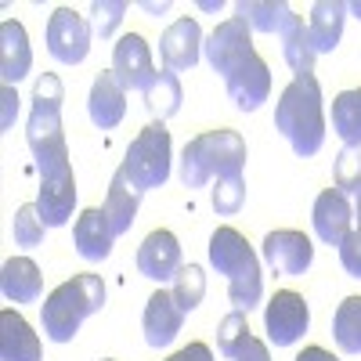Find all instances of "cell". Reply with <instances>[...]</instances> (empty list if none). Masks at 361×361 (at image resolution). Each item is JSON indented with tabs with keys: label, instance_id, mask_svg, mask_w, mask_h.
<instances>
[{
	"label": "cell",
	"instance_id": "1",
	"mask_svg": "<svg viewBox=\"0 0 361 361\" xmlns=\"http://www.w3.org/2000/svg\"><path fill=\"white\" fill-rule=\"evenodd\" d=\"M62 102H66L62 80H58L54 73H44L37 80L33 112H29V127H25V141H29V152H33V159H37L40 180L73 170L69 166L66 130H62Z\"/></svg>",
	"mask_w": 361,
	"mask_h": 361
},
{
	"label": "cell",
	"instance_id": "2",
	"mask_svg": "<svg viewBox=\"0 0 361 361\" xmlns=\"http://www.w3.org/2000/svg\"><path fill=\"white\" fill-rule=\"evenodd\" d=\"M275 127L293 145L296 156H314L325 145V109H322V83L314 73H293L289 87L279 94Z\"/></svg>",
	"mask_w": 361,
	"mask_h": 361
},
{
	"label": "cell",
	"instance_id": "3",
	"mask_svg": "<svg viewBox=\"0 0 361 361\" xmlns=\"http://www.w3.org/2000/svg\"><path fill=\"white\" fill-rule=\"evenodd\" d=\"M209 264L228 279V296H231L235 311L250 314L253 307H260L264 275H260V260L250 250L243 231L224 224V228H217L214 235H209Z\"/></svg>",
	"mask_w": 361,
	"mask_h": 361
},
{
	"label": "cell",
	"instance_id": "4",
	"mask_svg": "<svg viewBox=\"0 0 361 361\" xmlns=\"http://www.w3.org/2000/svg\"><path fill=\"white\" fill-rule=\"evenodd\" d=\"M246 166V141L243 134H235L228 127L221 130H206L185 145L180 156V185L185 188H202L209 180H224V177H243Z\"/></svg>",
	"mask_w": 361,
	"mask_h": 361
},
{
	"label": "cell",
	"instance_id": "5",
	"mask_svg": "<svg viewBox=\"0 0 361 361\" xmlns=\"http://www.w3.org/2000/svg\"><path fill=\"white\" fill-rule=\"evenodd\" d=\"M105 307V282L98 275H76L44 300V333L54 343H69L87 314Z\"/></svg>",
	"mask_w": 361,
	"mask_h": 361
},
{
	"label": "cell",
	"instance_id": "6",
	"mask_svg": "<svg viewBox=\"0 0 361 361\" xmlns=\"http://www.w3.org/2000/svg\"><path fill=\"white\" fill-rule=\"evenodd\" d=\"M119 170L134 180V188L141 195L166 185V177H170V130L163 123H148L130 141L127 159L119 163Z\"/></svg>",
	"mask_w": 361,
	"mask_h": 361
},
{
	"label": "cell",
	"instance_id": "7",
	"mask_svg": "<svg viewBox=\"0 0 361 361\" xmlns=\"http://www.w3.org/2000/svg\"><path fill=\"white\" fill-rule=\"evenodd\" d=\"M90 40H94V29L83 15H76L73 8H58L47 22V51L54 62L62 66H80L87 51H90Z\"/></svg>",
	"mask_w": 361,
	"mask_h": 361
},
{
	"label": "cell",
	"instance_id": "8",
	"mask_svg": "<svg viewBox=\"0 0 361 361\" xmlns=\"http://www.w3.org/2000/svg\"><path fill=\"white\" fill-rule=\"evenodd\" d=\"M311 325V311H307V300L293 293V289H282L271 296V304L264 307V329H267V340L275 347H293L300 336L307 333Z\"/></svg>",
	"mask_w": 361,
	"mask_h": 361
},
{
	"label": "cell",
	"instance_id": "9",
	"mask_svg": "<svg viewBox=\"0 0 361 361\" xmlns=\"http://www.w3.org/2000/svg\"><path fill=\"white\" fill-rule=\"evenodd\" d=\"M202 51H206L209 69L221 73V76H228L246 54H253V29H250L243 18H224L214 33L206 37Z\"/></svg>",
	"mask_w": 361,
	"mask_h": 361
},
{
	"label": "cell",
	"instance_id": "10",
	"mask_svg": "<svg viewBox=\"0 0 361 361\" xmlns=\"http://www.w3.org/2000/svg\"><path fill=\"white\" fill-rule=\"evenodd\" d=\"M156 66H152V51H148L145 37L137 33H127L119 37V44L112 47V76L119 80L123 90H148V83L156 80Z\"/></svg>",
	"mask_w": 361,
	"mask_h": 361
},
{
	"label": "cell",
	"instance_id": "11",
	"mask_svg": "<svg viewBox=\"0 0 361 361\" xmlns=\"http://www.w3.org/2000/svg\"><path fill=\"white\" fill-rule=\"evenodd\" d=\"M224 87H228V98L243 112H257L267 102V94H271V69H267L264 58L253 51L224 76Z\"/></svg>",
	"mask_w": 361,
	"mask_h": 361
},
{
	"label": "cell",
	"instance_id": "12",
	"mask_svg": "<svg viewBox=\"0 0 361 361\" xmlns=\"http://www.w3.org/2000/svg\"><path fill=\"white\" fill-rule=\"evenodd\" d=\"M264 260L279 271V275H304V271L311 267L314 260V246H311V238L304 231H271L264 238Z\"/></svg>",
	"mask_w": 361,
	"mask_h": 361
},
{
	"label": "cell",
	"instance_id": "13",
	"mask_svg": "<svg viewBox=\"0 0 361 361\" xmlns=\"http://www.w3.org/2000/svg\"><path fill=\"white\" fill-rule=\"evenodd\" d=\"M137 271L152 282H173V275L180 271V243L177 235L159 228L152 235H145V243L137 250Z\"/></svg>",
	"mask_w": 361,
	"mask_h": 361
},
{
	"label": "cell",
	"instance_id": "14",
	"mask_svg": "<svg viewBox=\"0 0 361 361\" xmlns=\"http://www.w3.org/2000/svg\"><path fill=\"white\" fill-rule=\"evenodd\" d=\"M202 29L195 18H177L163 40H159V54H163V69L170 73H188L199 62V51H202Z\"/></svg>",
	"mask_w": 361,
	"mask_h": 361
},
{
	"label": "cell",
	"instance_id": "15",
	"mask_svg": "<svg viewBox=\"0 0 361 361\" xmlns=\"http://www.w3.org/2000/svg\"><path fill=\"white\" fill-rule=\"evenodd\" d=\"M311 221H314V235L329 246H340L343 238L350 235V224H354V214H350V202L340 188H325L318 199H314V209H311Z\"/></svg>",
	"mask_w": 361,
	"mask_h": 361
},
{
	"label": "cell",
	"instance_id": "16",
	"mask_svg": "<svg viewBox=\"0 0 361 361\" xmlns=\"http://www.w3.org/2000/svg\"><path fill=\"white\" fill-rule=\"evenodd\" d=\"M180 322H185V311L177 307L173 293H152L145 304V314H141V329H145V343L148 347H166L177 340L180 333Z\"/></svg>",
	"mask_w": 361,
	"mask_h": 361
},
{
	"label": "cell",
	"instance_id": "17",
	"mask_svg": "<svg viewBox=\"0 0 361 361\" xmlns=\"http://www.w3.org/2000/svg\"><path fill=\"white\" fill-rule=\"evenodd\" d=\"M87 112H90V123L102 127V130H112L123 123L127 116V90L119 87V80L109 73H102L90 87V98H87Z\"/></svg>",
	"mask_w": 361,
	"mask_h": 361
},
{
	"label": "cell",
	"instance_id": "18",
	"mask_svg": "<svg viewBox=\"0 0 361 361\" xmlns=\"http://www.w3.org/2000/svg\"><path fill=\"white\" fill-rule=\"evenodd\" d=\"M33 69V51H29V37L22 22L4 18L0 22V76L4 87H15L18 80H25V73Z\"/></svg>",
	"mask_w": 361,
	"mask_h": 361
},
{
	"label": "cell",
	"instance_id": "19",
	"mask_svg": "<svg viewBox=\"0 0 361 361\" xmlns=\"http://www.w3.org/2000/svg\"><path fill=\"white\" fill-rule=\"evenodd\" d=\"M73 206H76V177H73V170L40 180L37 209H40V217H44L47 228H62V224H69Z\"/></svg>",
	"mask_w": 361,
	"mask_h": 361
},
{
	"label": "cell",
	"instance_id": "20",
	"mask_svg": "<svg viewBox=\"0 0 361 361\" xmlns=\"http://www.w3.org/2000/svg\"><path fill=\"white\" fill-rule=\"evenodd\" d=\"M73 238H76V253H80L83 260H105V257L112 253V243H116L105 209H98V206L83 209V214L76 217Z\"/></svg>",
	"mask_w": 361,
	"mask_h": 361
},
{
	"label": "cell",
	"instance_id": "21",
	"mask_svg": "<svg viewBox=\"0 0 361 361\" xmlns=\"http://www.w3.org/2000/svg\"><path fill=\"white\" fill-rule=\"evenodd\" d=\"M137 206H141V192L134 188V180L123 173V170H116L112 180H109V195H105V217H109V228L112 235H127L134 217H137Z\"/></svg>",
	"mask_w": 361,
	"mask_h": 361
},
{
	"label": "cell",
	"instance_id": "22",
	"mask_svg": "<svg viewBox=\"0 0 361 361\" xmlns=\"http://www.w3.org/2000/svg\"><path fill=\"white\" fill-rule=\"evenodd\" d=\"M0 361H40L33 325L15 311H0Z\"/></svg>",
	"mask_w": 361,
	"mask_h": 361
},
{
	"label": "cell",
	"instance_id": "23",
	"mask_svg": "<svg viewBox=\"0 0 361 361\" xmlns=\"http://www.w3.org/2000/svg\"><path fill=\"white\" fill-rule=\"evenodd\" d=\"M0 289H4V300H11V304H37L44 289L40 267L29 257H11L0 271Z\"/></svg>",
	"mask_w": 361,
	"mask_h": 361
},
{
	"label": "cell",
	"instance_id": "24",
	"mask_svg": "<svg viewBox=\"0 0 361 361\" xmlns=\"http://www.w3.org/2000/svg\"><path fill=\"white\" fill-rule=\"evenodd\" d=\"M343 18H347V4H340V0H318V4L311 8L307 33H311L314 54H329V51H336V47H340Z\"/></svg>",
	"mask_w": 361,
	"mask_h": 361
},
{
	"label": "cell",
	"instance_id": "25",
	"mask_svg": "<svg viewBox=\"0 0 361 361\" xmlns=\"http://www.w3.org/2000/svg\"><path fill=\"white\" fill-rule=\"evenodd\" d=\"M235 18H243L250 29L257 33H286V25L296 18V11L282 0H243V4L235 8Z\"/></svg>",
	"mask_w": 361,
	"mask_h": 361
},
{
	"label": "cell",
	"instance_id": "26",
	"mask_svg": "<svg viewBox=\"0 0 361 361\" xmlns=\"http://www.w3.org/2000/svg\"><path fill=\"white\" fill-rule=\"evenodd\" d=\"M180 102H185V90H180V80L170 69H159L156 80L145 90V109L152 116V123H163V119L180 112Z\"/></svg>",
	"mask_w": 361,
	"mask_h": 361
},
{
	"label": "cell",
	"instance_id": "27",
	"mask_svg": "<svg viewBox=\"0 0 361 361\" xmlns=\"http://www.w3.org/2000/svg\"><path fill=\"white\" fill-rule=\"evenodd\" d=\"M333 130L347 148H361V87L343 90L333 102Z\"/></svg>",
	"mask_w": 361,
	"mask_h": 361
},
{
	"label": "cell",
	"instance_id": "28",
	"mask_svg": "<svg viewBox=\"0 0 361 361\" xmlns=\"http://www.w3.org/2000/svg\"><path fill=\"white\" fill-rule=\"evenodd\" d=\"M282 54H286V62L293 73H314V44H311V33H307V25L304 18H293L286 25V33H282Z\"/></svg>",
	"mask_w": 361,
	"mask_h": 361
},
{
	"label": "cell",
	"instance_id": "29",
	"mask_svg": "<svg viewBox=\"0 0 361 361\" xmlns=\"http://www.w3.org/2000/svg\"><path fill=\"white\" fill-rule=\"evenodd\" d=\"M333 336L343 354H361V296H347L333 314Z\"/></svg>",
	"mask_w": 361,
	"mask_h": 361
},
{
	"label": "cell",
	"instance_id": "30",
	"mask_svg": "<svg viewBox=\"0 0 361 361\" xmlns=\"http://www.w3.org/2000/svg\"><path fill=\"white\" fill-rule=\"evenodd\" d=\"M173 300H177V307L180 311H195L202 304V296H206V275H202V267L199 264H188V267H180L177 275H173Z\"/></svg>",
	"mask_w": 361,
	"mask_h": 361
},
{
	"label": "cell",
	"instance_id": "31",
	"mask_svg": "<svg viewBox=\"0 0 361 361\" xmlns=\"http://www.w3.org/2000/svg\"><path fill=\"white\" fill-rule=\"evenodd\" d=\"M44 231H47V224H44V217H40L37 202L18 206V214H15V246L37 250V246L44 243Z\"/></svg>",
	"mask_w": 361,
	"mask_h": 361
},
{
	"label": "cell",
	"instance_id": "32",
	"mask_svg": "<svg viewBox=\"0 0 361 361\" xmlns=\"http://www.w3.org/2000/svg\"><path fill=\"white\" fill-rule=\"evenodd\" d=\"M333 177L343 195H361V148L343 145V152L336 156V166H333Z\"/></svg>",
	"mask_w": 361,
	"mask_h": 361
},
{
	"label": "cell",
	"instance_id": "33",
	"mask_svg": "<svg viewBox=\"0 0 361 361\" xmlns=\"http://www.w3.org/2000/svg\"><path fill=\"white\" fill-rule=\"evenodd\" d=\"M127 15V0H94L90 4V29H94V37L109 40L116 33V25L123 22Z\"/></svg>",
	"mask_w": 361,
	"mask_h": 361
},
{
	"label": "cell",
	"instance_id": "34",
	"mask_svg": "<svg viewBox=\"0 0 361 361\" xmlns=\"http://www.w3.org/2000/svg\"><path fill=\"white\" fill-rule=\"evenodd\" d=\"M243 202H246V180H243V177H224V180H217V188H214V209H217L221 217L238 214V209H243Z\"/></svg>",
	"mask_w": 361,
	"mask_h": 361
},
{
	"label": "cell",
	"instance_id": "35",
	"mask_svg": "<svg viewBox=\"0 0 361 361\" xmlns=\"http://www.w3.org/2000/svg\"><path fill=\"white\" fill-rule=\"evenodd\" d=\"M246 336H250V322H246V314H243V311H231V314L221 322V329H217V350H221L224 357H235L238 343H243Z\"/></svg>",
	"mask_w": 361,
	"mask_h": 361
},
{
	"label": "cell",
	"instance_id": "36",
	"mask_svg": "<svg viewBox=\"0 0 361 361\" xmlns=\"http://www.w3.org/2000/svg\"><path fill=\"white\" fill-rule=\"evenodd\" d=\"M340 264L350 279H361V224L350 228V235L340 243Z\"/></svg>",
	"mask_w": 361,
	"mask_h": 361
},
{
	"label": "cell",
	"instance_id": "37",
	"mask_svg": "<svg viewBox=\"0 0 361 361\" xmlns=\"http://www.w3.org/2000/svg\"><path fill=\"white\" fill-rule=\"evenodd\" d=\"M231 361H271V354H267V343L264 340H257L253 333L238 343V350H235V357Z\"/></svg>",
	"mask_w": 361,
	"mask_h": 361
},
{
	"label": "cell",
	"instance_id": "38",
	"mask_svg": "<svg viewBox=\"0 0 361 361\" xmlns=\"http://www.w3.org/2000/svg\"><path fill=\"white\" fill-rule=\"evenodd\" d=\"M166 361H214V350H209L206 343H188V347H180L173 357H166Z\"/></svg>",
	"mask_w": 361,
	"mask_h": 361
},
{
	"label": "cell",
	"instance_id": "39",
	"mask_svg": "<svg viewBox=\"0 0 361 361\" xmlns=\"http://www.w3.org/2000/svg\"><path fill=\"white\" fill-rule=\"evenodd\" d=\"M0 102H4V116H0V130H11V123H15V112H18V94H15V87H4V94H0Z\"/></svg>",
	"mask_w": 361,
	"mask_h": 361
},
{
	"label": "cell",
	"instance_id": "40",
	"mask_svg": "<svg viewBox=\"0 0 361 361\" xmlns=\"http://www.w3.org/2000/svg\"><path fill=\"white\" fill-rule=\"evenodd\" d=\"M296 361H340V357H333L329 350H322V347H307L304 354H300Z\"/></svg>",
	"mask_w": 361,
	"mask_h": 361
},
{
	"label": "cell",
	"instance_id": "41",
	"mask_svg": "<svg viewBox=\"0 0 361 361\" xmlns=\"http://www.w3.org/2000/svg\"><path fill=\"white\" fill-rule=\"evenodd\" d=\"M347 11H350L354 18H361V0H354V4H347Z\"/></svg>",
	"mask_w": 361,
	"mask_h": 361
},
{
	"label": "cell",
	"instance_id": "42",
	"mask_svg": "<svg viewBox=\"0 0 361 361\" xmlns=\"http://www.w3.org/2000/svg\"><path fill=\"white\" fill-rule=\"evenodd\" d=\"M357 221H361V195H357Z\"/></svg>",
	"mask_w": 361,
	"mask_h": 361
},
{
	"label": "cell",
	"instance_id": "43",
	"mask_svg": "<svg viewBox=\"0 0 361 361\" xmlns=\"http://www.w3.org/2000/svg\"><path fill=\"white\" fill-rule=\"evenodd\" d=\"M102 361H112V357H102Z\"/></svg>",
	"mask_w": 361,
	"mask_h": 361
}]
</instances>
